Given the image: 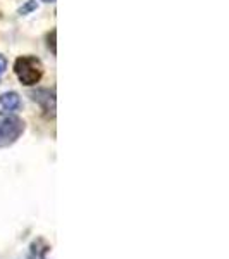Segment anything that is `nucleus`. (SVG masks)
<instances>
[{
    "label": "nucleus",
    "mask_w": 229,
    "mask_h": 259,
    "mask_svg": "<svg viewBox=\"0 0 229 259\" xmlns=\"http://www.w3.org/2000/svg\"><path fill=\"white\" fill-rule=\"evenodd\" d=\"M14 73L23 85L31 87L36 85L41 80V76H43V64L35 56H23L16 59Z\"/></svg>",
    "instance_id": "f257e3e1"
},
{
    "label": "nucleus",
    "mask_w": 229,
    "mask_h": 259,
    "mask_svg": "<svg viewBox=\"0 0 229 259\" xmlns=\"http://www.w3.org/2000/svg\"><path fill=\"white\" fill-rule=\"evenodd\" d=\"M24 121L12 112H0V147H9L23 135Z\"/></svg>",
    "instance_id": "f03ea898"
},
{
    "label": "nucleus",
    "mask_w": 229,
    "mask_h": 259,
    "mask_svg": "<svg viewBox=\"0 0 229 259\" xmlns=\"http://www.w3.org/2000/svg\"><path fill=\"white\" fill-rule=\"evenodd\" d=\"M31 99L35 100V102L40 104L41 109L45 111V114H47V116L55 114V94H53V90L40 89V90L33 92Z\"/></svg>",
    "instance_id": "7ed1b4c3"
},
{
    "label": "nucleus",
    "mask_w": 229,
    "mask_h": 259,
    "mask_svg": "<svg viewBox=\"0 0 229 259\" xmlns=\"http://www.w3.org/2000/svg\"><path fill=\"white\" fill-rule=\"evenodd\" d=\"M50 252V244L43 239H36L31 242L28 259H47Z\"/></svg>",
    "instance_id": "20e7f679"
},
{
    "label": "nucleus",
    "mask_w": 229,
    "mask_h": 259,
    "mask_svg": "<svg viewBox=\"0 0 229 259\" xmlns=\"http://www.w3.org/2000/svg\"><path fill=\"white\" fill-rule=\"evenodd\" d=\"M0 106L6 111H18L21 107V97L16 92H6V94L0 95Z\"/></svg>",
    "instance_id": "39448f33"
},
{
    "label": "nucleus",
    "mask_w": 229,
    "mask_h": 259,
    "mask_svg": "<svg viewBox=\"0 0 229 259\" xmlns=\"http://www.w3.org/2000/svg\"><path fill=\"white\" fill-rule=\"evenodd\" d=\"M36 9H38V4H36L35 0H28L26 4H23V6L19 7L18 14L19 16H26V14H30V12L36 11Z\"/></svg>",
    "instance_id": "423d86ee"
},
{
    "label": "nucleus",
    "mask_w": 229,
    "mask_h": 259,
    "mask_svg": "<svg viewBox=\"0 0 229 259\" xmlns=\"http://www.w3.org/2000/svg\"><path fill=\"white\" fill-rule=\"evenodd\" d=\"M55 35H57V31L55 30H52L48 33V47L52 49V52L55 54L57 52V49H55Z\"/></svg>",
    "instance_id": "0eeeda50"
},
{
    "label": "nucleus",
    "mask_w": 229,
    "mask_h": 259,
    "mask_svg": "<svg viewBox=\"0 0 229 259\" xmlns=\"http://www.w3.org/2000/svg\"><path fill=\"white\" fill-rule=\"evenodd\" d=\"M6 69H7V59L0 54V76L6 73Z\"/></svg>",
    "instance_id": "6e6552de"
},
{
    "label": "nucleus",
    "mask_w": 229,
    "mask_h": 259,
    "mask_svg": "<svg viewBox=\"0 0 229 259\" xmlns=\"http://www.w3.org/2000/svg\"><path fill=\"white\" fill-rule=\"evenodd\" d=\"M43 2H47V4H53L55 0H43Z\"/></svg>",
    "instance_id": "1a4fd4ad"
}]
</instances>
